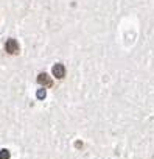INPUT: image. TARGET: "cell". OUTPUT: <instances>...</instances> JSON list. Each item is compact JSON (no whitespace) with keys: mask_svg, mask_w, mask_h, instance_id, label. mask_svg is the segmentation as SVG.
<instances>
[{"mask_svg":"<svg viewBox=\"0 0 154 159\" xmlns=\"http://www.w3.org/2000/svg\"><path fill=\"white\" fill-rule=\"evenodd\" d=\"M45 97V89H39L37 92V98H44Z\"/></svg>","mask_w":154,"mask_h":159,"instance_id":"obj_5","label":"cell"},{"mask_svg":"<svg viewBox=\"0 0 154 159\" xmlns=\"http://www.w3.org/2000/svg\"><path fill=\"white\" fill-rule=\"evenodd\" d=\"M0 159H10V151L8 150H2L0 151Z\"/></svg>","mask_w":154,"mask_h":159,"instance_id":"obj_4","label":"cell"},{"mask_svg":"<svg viewBox=\"0 0 154 159\" xmlns=\"http://www.w3.org/2000/svg\"><path fill=\"white\" fill-rule=\"evenodd\" d=\"M37 83L42 84V86H51V78L48 76V73H39Z\"/></svg>","mask_w":154,"mask_h":159,"instance_id":"obj_3","label":"cell"},{"mask_svg":"<svg viewBox=\"0 0 154 159\" xmlns=\"http://www.w3.org/2000/svg\"><path fill=\"white\" fill-rule=\"evenodd\" d=\"M51 72H53V76H56V78H64L65 76V67L62 64H55Z\"/></svg>","mask_w":154,"mask_h":159,"instance_id":"obj_2","label":"cell"},{"mask_svg":"<svg viewBox=\"0 0 154 159\" xmlns=\"http://www.w3.org/2000/svg\"><path fill=\"white\" fill-rule=\"evenodd\" d=\"M5 50L10 53V55H17L20 47H19V42L16 39H8L7 44H5Z\"/></svg>","mask_w":154,"mask_h":159,"instance_id":"obj_1","label":"cell"}]
</instances>
